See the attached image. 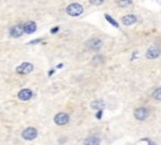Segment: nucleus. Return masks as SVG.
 Wrapping results in <instances>:
<instances>
[{
  "label": "nucleus",
  "instance_id": "nucleus-15",
  "mask_svg": "<svg viewBox=\"0 0 161 145\" xmlns=\"http://www.w3.org/2000/svg\"><path fill=\"white\" fill-rule=\"evenodd\" d=\"M132 2H133L132 0H118V5L121 8H126L128 5L132 4Z\"/></svg>",
  "mask_w": 161,
  "mask_h": 145
},
{
  "label": "nucleus",
  "instance_id": "nucleus-3",
  "mask_svg": "<svg viewBox=\"0 0 161 145\" xmlns=\"http://www.w3.org/2000/svg\"><path fill=\"white\" fill-rule=\"evenodd\" d=\"M133 115L136 117V119L143 122L149 116V112L146 107H138L133 112Z\"/></svg>",
  "mask_w": 161,
  "mask_h": 145
},
{
  "label": "nucleus",
  "instance_id": "nucleus-14",
  "mask_svg": "<svg viewBox=\"0 0 161 145\" xmlns=\"http://www.w3.org/2000/svg\"><path fill=\"white\" fill-rule=\"evenodd\" d=\"M104 17H105V19H106L107 21H109V23H110V24H111L112 26H114L115 28H119L118 23L115 21L114 18L111 16V15H109V14H104Z\"/></svg>",
  "mask_w": 161,
  "mask_h": 145
},
{
  "label": "nucleus",
  "instance_id": "nucleus-20",
  "mask_svg": "<svg viewBox=\"0 0 161 145\" xmlns=\"http://www.w3.org/2000/svg\"><path fill=\"white\" fill-rule=\"evenodd\" d=\"M42 41V39H36V40H32V41H30L29 44H38Z\"/></svg>",
  "mask_w": 161,
  "mask_h": 145
},
{
  "label": "nucleus",
  "instance_id": "nucleus-12",
  "mask_svg": "<svg viewBox=\"0 0 161 145\" xmlns=\"http://www.w3.org/2000/svg\"><path fill=\"white\" fill-rule=\"evenodd\" d=\"M90 107L93 110L99 111V110H104L105 107V102L102 100V99H97V100H93V102L90 103Z\"/></svg>",
  "mask_w": 161,
  "mask_h": 145
},
{
  "label": "nucleus",
  "instance_id": "nucleus-18",
  "mask_svg": "<svg viewBox=\"0 0 161 145\" xmlns=\"http://www.w3.org/2000/svg\"><path fill=\"white\" fill-rule=\"evenodd\" d=\"M102 115H103V110H99L97 112V114H96V117H97L98 119H101Z\"/></svg>",
  "mask_w": 161,
  "mask_h": 145
},
{
  "label": "nucleus",
  "instance_id": "nucleus-19",
  "mask_svg": "<svg viewBox=\"0 0 161 145\" xmlns=\"http://www.w3.org/2000/svg\"><path fill=\"white\" fill-rule=\"evenodd\" d=\"M58 31H59V27H58V26H56V27H54V28H52L51 29V34H57Z\"/></svg>",
  "mask_w": 161,
  "mask_h": 145
},
{
  "label": "nucleus",
  "instance_id": "nucleus-23",
  "mask_svg": "<svg viewBox=\"0 0 161 145\" xmlns=\"http://www.w3.org/2000/svg\"><path fill=\"white\" fill-rule=\"evenodd\" d=\"M149 145H156V144H155L154 142H149Z\"/></svg>",
  "mask_w": 161,
  "mask_h": 145
},
{
  "label": "nucleus",
  "instance_id": "nucleus-17",
  "mask_svg": "<svg viewBox=\"0 0 161 145\" xmlns=\"http://www.w3.org/2000/svg\"><path fill=\"white\" fill-rule=\"evenodd\" d=\"M89 2L93 5H101L104 2V0H89Z\"/></svg>",
  "mask_w": 161,
  "mask_h": 145
},
{
  "label": "nucleus",
  "instance_id": "nucleus-7",
  "mask_svg": "<svg viewBox=\"0 0 161 145\" xmlns=\"http://www.w3.org/2000/svg\"><path fill=\"white\" fill-rule=\"evenodd\" d=\"M23 34H24L23 24H16V25H13L10 28V36L12 38H19V37H21Z\"/></svg>",
  "mask_w": 161,
  "mask_h": 145
},
{
  "label": "nucleus",
  "instance_id": "nucleus-13",
  "mask_svg": "<svg viewBox=\"0 0 161 145\" xmlns=\"http://www.w3.org/2000/svg\"><path fill=\"white\" fill-rule=\"evenodd\" d=\"M101 140L98 137H89L84 141V145H100Z\"/></svg>",
  "mask_w": 161,
  "mask_h": 145
},
{
  "label": "nucleus",
  "instance_id": "nucleus-11",
  "mask_svg": "<svg viewBox=\"0 0 161 145\" xmlns=\"http://www.w3.org/2000/svg\"><path fill=\"white\" fill-rule=\"evenodd\" d=\"M17 97H18V99L21 100V101H28V100H30L31 97H32V91L30 89H28V88L21 89V91L18 93Z\"/></svg>",
  "mask_w": 161,
  "mask_h": 145
},
{
  "label": "nucleus",
  "instance_id": "nucleus-5",
  "mask_svg": "<svg viewBox=\"0 0 161 145\" xmlns=\"http://www.w3.org/2000/svg\"><path fill=\"white\" fill-rule=\"evenodd\" d=\"M69 120H70L69 115L66 114V113H64V112H60L58 114H56L55 117H54V122H55V124L58 125V126H64V125L68 124Z\"/></svg>",
  "mask_w": 161,
  "mask_h": 145
},
{
  "label": "nucleus",
  "instance_id": "nucleus-21",
  "mask_svg": "<svg viewBox=\"0 0 161 145\" xmlns=\"http://www.w3.org/2000/svg\"><path fill=\"white\" fill-rule=\"evenodd\" d=\"M62 66H64V64H58V66H57V68H58V69L62 68Z\"/></svg>",
  "mask_w": 161,
  "mask_h": 145
},
{
  "label": "nucleus",
  "instance_id": "nucleus-8",
  "mask_svg": "<svg viewBox=\"0 0 161 145\" xmlns=\"http://www.w3.org/2000/svg\"><path fill=\"white\" fill-rule=\"evenodd\" d=\"M160 54H161V50L159 48V47L150 46L148 50H147L145 56H146L147 59H156V58H158V57L160 56Z\"/></svg>",
  "mask_w": 161,
  "mask_h": 145
},
{
  "label": "nucleus",
  "instance_id": "nucleus-9",
  "mask_svg": "<svg viewBox=\"0 0 161 145\" xmlns=\"http://www.w3.org/2000/svg\"><path fill=\"white\" fill-rule=\"evenodd\" d=\"M138 21V16L134 14H126L121 18V23L125 26H131Z\"/></svg>",
  "mask_w": 161,
  "mask_h": 145
},
{
  "label": "nucleus",
  "instance_id": "nucleus-6",
  "mask_svg": "<svg viewBox=\"0 0 161 145\" xmlns=\"http://www.w3.org/2000/svg\"><path fill=\"white\" fill-rule=\"evenodd\" d=\"M103 45V42H102L101 39L99 38H93L90 39L88 42L86 43V46L88 47L89 50H93V51H97V50H100Z\"/></svg>",
  "mask_w": 161,
  "mask_h": 145
},
{
  "label": "nucleus",
  "instance_id": "nucleus-16",
  "mask_svg": "<svg viewBox=\"0 0 161 145\" xmlns=\"http://www.w3.org/2000/svg\"><path fill=\"white\" fill-rule=\"evenodd\" d=\"M153 97L158 101H161V87H158L157 89L153 93Z\"/></svg>",
  "mask_w": 161,
  "mask_h": 145
},
{
  "label": "nucleus",
  "instance_id": "nucleus-1",
  "mask_svg": "<svg viewBox=\"0 0 161 145\" xmlns=\"http://www.w3.org/2000/svg\"><path fill=\"white\" fill-rule=\"evenodd\" d=\"M66 12L70 16L76 17V16H80V14L84 12V8L80 3L74 2V3L69 4L68 7H67V9H66Z\"/></svg>",
  "mask_w": 161,
  "mask_h": 145
},
{
  "label": "nucleus",
  "instance_id": "nucleus-4",
  "mask_svg": "<svg viewBox=\"0 0 161 145\" xmlns=\"http://www.w3.org/2000/svg\"><path fill=\"white\" fill-rule=\"evenodd\" d=\"M32 70H34V64L30 62H23L16 68V72L21 75H26V74H29Z\"/></svg>",
  "mask_w": 161,
  "mask_h": 145
},
{
  "label": "nucleus",
  "instance_id": "nucleus-2",
  "mask_svg": "<svg viewBox=\"0 0 161 145\" xmlns=\"http://www.w3.org/2000/svg\"><path fill=\"white\" fill-rule=\"evenodd\" d=\"M38 136V131L37 129L34 128V127H28L26 128L23 132H21V137L24 138L27 141H31V140H34Z\"/></svg>",
  "mask_w": 161,
  "mask_h": 145
},
{
  "label": "nucleus",
  "instance_id": "nucleus-22",
  "mask_svg": "<svg viewBox=\"0 0 161 145\" xmlns=\"http://www.w3.org/2000/svg\"><path fill=\"white\" fill-rule=\"evenodd\" d=\"M53 73H54V70H51V71H50V72H48V75H52V74H53Z\"/></svg>",
  "mask_w": 161,
  "mask_h": 145
},
{
  "label": "nucleus",
  "instance_id": "nucleus-10",
  "mask_svg": "<svg viewBox=\"0 0 161 145\" xmlns=\"http://www.w3.org/2000/svg\"><path fill=\"white\" fill-rule=\"evenodd\" d=\"M23 27H24V34H31L37 30V24L32 21H26L25 24H23Z\"/></svg>",
  "mask_w": 161,
  "mask_h": 145
}]
</instances>
